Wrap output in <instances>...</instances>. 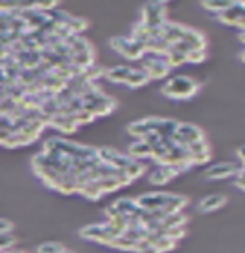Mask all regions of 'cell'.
I'll return each instance as SVG.
<instances>
[{"label":"cell","instance_id":"6da1fadb","mask_svg":"<svg viewBox=\"0 0 245 253\" xmlns=\"http://www.w3.org/2000/svg\"><path fill=\"white\" fill-rule=\"evenodd\" d=\"M160 91H162L164 97L173 98V100H187V98H193L200 91V82L194 81L193 77L189 75H176L171 77L162 86Z\"/></svg>","mask_w":245,"mask_h":253},{"label":"cell","instance_id":"7a4b0ae2","mask_svg":"<svg viewBox=\"0 0 245 253\" xmlns=\"http://www.w3.org/2000/svg\"><path fill=\"white\" fill-rule=\"evenodd\" d=\"M167 4L166 2H147L143 4L140 13V24L147 28H162V24L167 22Z\"/></svg>","mask_w":245,"mask_h":253},{"label":"cell","instance_id":"3957f363","mask_svg":"<svg viewBox=\"0 0 245 253\" xmlns=\"http://www.w3.org/2000/svg\"><path fill=\"white\" fill-rule=\"evenodd\" d=\"M109 46L118 55L129 58V60H142L145 55L143 44L133 41L131 37H113V39H109Z\"/></svg>","mask_w":245,"mask_h":253},{"label":"cell","instance_id":"277c9868","mask_svg":"<svg viewBox=\"0 0 245 253\" xmlns=\"http://www.w3.org/2000/svg\"><path fill=\"white\" fill-rule=\"evenodd\" d=\"M80 237L86 239V241L98 242V244H104V246H109L111 241L114 237H120L116 231H113L107 226V222H95V224H87L80 230Z\"/></svg>","mask_w":245,"mask_h":253},{"label":"cell","instance_id":"5b68a950","mask_svg":"<svg viewBox=\"0 0 245 253\" xmlns=\"http://www.w3.org/2000/svg\"><path fill=\"white\" fill-rule=\"evenodd\" d=\"M207 46H209V42H207V37L204 31H200L196 28H189L185 29V33H183L182 41L175 44V49L180 53H189V51H194V49H202V51H207Z\"/></svg>","mask_w":245,"mask_h":253},{"label":"cell","instance_id":"8992f818","mask_svg":"<svg viewBox=\"0 0 245 253\" xmlns=\"http://www.w3.org/2000/svg\"><path fill=\"white\" fill-rule=\"evenodd\" d=\"M202 138H206V133L200 126L191 124V122H178L175 135L171 137V140L180 148H187L189 144L198 142Z\"/></svg>","mask_w":245,"mask_h":253},{"label":"cell","instance_id":"52a82bcc","mask_svg":"<svg viewBox=\"0 0 245 253\" xmlns=\"http://www.w3.org/2000/svg\"><path fill=\"white\" fill-rule=\"evenodd\" d=\"M97 159L100 161V164L111 168L114 171H124L129 166V162L133 161L126 153L114 150V148H97Z\"/></svg>","mask_w":245,"mask_h":253},{"label":"cell","instance_id":"ba28073f","mask_svg":"<svg viewBox=\"0 0 245 253\" xmlns=\"http://www.w3.org/2000/svg\"><path fill=\"white\" fill-rule=\"evenodd\" d=\"M142 69L147 73L151 81H162V79L169 77V71H171L162 55H143Z\"/></svg>","mask_w":245,"mask_h":253},{"label":"cell","instance_id":"9c48e42d","mask_svg":"<svg viewBox=\"0 0 245 253\" xmlns=\"http://www.w3.org/2000/svg\"><path fill=\"white\" fill-rule=\"evenodd\" d=\"M171 199V193L167 191H149L137 197V204L143 211H162Z\"/></svg>","mask_w":245,"mask_h":253},{"label":"cell","instance_id":"30bf717a","mask_svg":"<svg viewBox=\"0 0 245 253\" xmlns=\"http://www.w3.org/2000/svg\"><path fill=\"white\" fill-rule=\"evenodd\" d=\"M244 0H233V6L222 11L218 15V22L223 26H231V28H238L240 31L244 29Z\"/></svg>","mask_w":245,"mask_h":253},{"label":"cell","instance_id":"8fae6325","mask_svg":"<svg viewBox=\"0 0 245 253\" xmlns=\"http://www.w3.org/2000/svg\"><path fill=\"white\" fill-rule=\"evenodd\" d=\"M160 121H162V117H145V119L135 121L127 126V133L137 138V140H143L147 135L156 131Z\"/></svg>","mask_w":245,"mask_h":253},{"label":"cell","instance_id":"7c38bea8","mask_svg":"<svg viewBox=\"0 0 245 253\" xmlns=\"http://www.w3.org/2000/svg\"><path fill=\"white\" fill-rule=\"evenodd\" d=\"M185 29H187V26H183V24L167 20V22H164L162 28H160V39L166 42L169 47H173L175 44H178V42L182 41Z\"/></svg>","mask_w":245,"mask_h":253},{"label":"cell","instance_id":"4fadbf2b","mask_svg":"<svg viewBox=\"0 0 245 253\" xmlns=\"http://www.w3.org/2000/svg\"><path fill=\"white\" fill-rule=\"evenodd\" d=\"M240 168L244 166H240L236 162H218V164H212L211 168H207L206 178L207 180H223V178L234 177Z\"/></svg>","mask_w":245,"mask_h":253},{"label":"cell","instance_id":"5bb4252c","mask_svg":"<svg viewBox=\"0 0 245 253\" xmlns=\"http://www.w3.org/2000/svg\"><path fill=\"white\" fill-rule=\"evenodd\" d=\"M180 175L176 168L173 166H156L153 171L149 173V182L153 186H166L169 184L173 178H176Z\"/></svg>","mask_w":245,"mask_h":253},{"label":"cell","instance_id":"9a60e30c","mask_svg":"<svg viewBox=\"0 0 245 253\" xmlns=\"http://www.w3.org/2000/svg\"><path fill=\"white\" fill-rule=\"evenodd\" d=\"M47 126L55 127V129H58L60 133H66V135H71V133H74L78 129L73 115H62V113H60V115L49 117V119H47Z\"/></svg>","mask_w":245,"mask_h":253},{"label":"cell","instance_id":"2e32d148","mask_svg":"<svg viewBox=\"0 0 245 253\" xmlns=\"http://www.w3.org/2000/svg\"><path fill=\"white\" fill-rule=\"evenodd\" d=\"M227 204V197L223 195V193H212V195H207L204 197L202 201L196 204V210L200 213H212L223 208Z\"/></svg>","mask_w":245,"mask_h":253},{"label":"cell","instance_id":"e0dca14e","mask_svg":"<svg viewBox=\"0 0 245 253\" xmlns=\"http://www.w3.org/2000/svg\"><path fill=\"white\" fill-rule=\"evenodd\" d=\"M131 69L133 68H129V66H113V68L104 69V79H107L113 84H126Z\"/></svg>","mask_w":245,"mask_h":253},{"label":"cell","instance_id":"ac0fdd59","mask_svg":"<svg viewBox=\"0 0 245 253\" xmlns=\"http://www.w3.org/2000/svg\"><path fill=\"white\" fill-rule=\"evenodd\" d=\"M111 204H113V208L116 210L120 217H131L140 210L137 204V199H131V197H122V199L111 202Z\"/></svg>","mask_w":245,"mask_h":253},{"label":"cell","instance_id":"d6986e66","mask_svg":"<svg viewBox=\"0 0 245 253\" xmlns=\"http://www.w3.org/2000/svg\"><path fill=\"white\" fill-rule=\"evenodd\" d=\"M129 159L133 161H142V159H151V146L143 140H135V142L129 144L126 153Z\"/></svg>","mask_w":245,"mask_h":253},{"label":"cell","instance_id":"ffe728a7","mask_svg":"<svg viewBox=\"0 0 245 253\" xmlns=\"http://www.w3.org/2000/svg\"><path fill=\"white\" fill-rule=\"evenodd\" d=\"M78 182H76V177L71 175V173H66V175H60L55 190L60 191L62 195H73V193H78Z\"/></svg>","mask_w":245,"mask_h":253},{"label":"cell","instance_id":"44dd1931","mask_svg":"<svg viewBox=\"0 0 245 253\" xmlns=\"http://www.w3.org/2000/svg\"><path fill=\"white\" fill-rule=\"evenodd\" d=\"M189 222V217L185 213H173V215H166L160 220V230H171V228H185Z\"/></svg>","mask_w":245,"mask_h":253},{"label":"cell","instance_id":"7402d4cb","mask_svg":"<svg viewBox=\"0 0 245 253\" xmlns=\"http://www.w3.org/2000/svg\"><path fill=\"white\" fill-rule=\"evenodd\" d=\"M189 204V197L178 195V193H171V199L167 202V206L162 210L164 215H173V213H182L183 208Z\"/></svg>","mask_w":245,"mask_h":253},{"label":"cell","instance_id":"603a6c76","mask_svg":"<svg viewBox=\"0 0 245 253\" xmlns=\"http://www.w3.org/2000/svg\"><path fill=\"white\" fill-rule=\"evenodd\" d=\"M149 82H151V79H149V75L142 68H133L131 73H129V79H127V82H126V86L131 87V89H138V87H142V86H147Z\"/></svg>","mask_w":245,"mask_h":253},{"label":"cell","instance_id":"cb8c5ba5","mask_svg":"<svg viewBox=\"0 0 245 253\" xmlns=\"http://www.w3.org/2000/svg\"><path fill=\"white\" fill-rule=\"evenodd\" d=\"M147 242H135L131 239H126L124 235L120 237H114L109 248H114V250H122V252H138L142 246H145Z\"/></svg>","mask_w":245,"mask_h":253},{"label":"cell","instance_id":"d4e9b609","mask_svg":"<svg viewBox=\"0 0 245 253\" xmlns=\"http://www.w3.org/2000/svg\"><path fill=\"white\" fill-rule=\"evenodd\" d=\"M78 193L84 197V199H87V201H98V199L104 195L97 180H91V182H86V184H82L78 188Z\"/></svg>","mask_w":245,"mask_h":253},{"label":"cell","instance_id":"484cf974","mask_svg":"<svg viewBox=\"0 0 245 253\" xmlns=\"http://www.w3.org/2000/svg\"><path fill=\"white\" fill-rule=\"evenodd\" d=\"M124 173H126V177L133 182V180H137V178L143 177L147 173V166H145L143 161H131L129 166L124 169Z\"/></svg>","mask_w":245,"mask_h":253},{"label":"cell","instance_id":"4316f807","mask_svg":"<svg viewBox=\"0 0 245 253\" xmlns=\"http://www.w3.org/2000/svg\"><path fill=\"white\" fill-rule=\"evenodd\" d=\"M176 126H178V121H173V119H162L154 133H156L160 138H171L173 135H175Z\"/></svg>","mask_w":245,"mask_h":253},{"label":"cell","instance_id":"83f0119b","mask_svg":"<svg viewBox=\"0 0 245 253\" xmlns=\"http://www.w3.org/2000/svg\"><path fill=\"white\" fill-rule=\"evenodd\" d=\"M200 6L204 7V9H207V11L220 15L222 11H225V9H229V7L233 6V0H209V2L206 0Z\"/></svg>","mask_w":245,"mask_h":253},{"label":"cell","instance_id":"f1b7e54d","mask_svg":"<svg viewBox=\"0 0 245 253\" xmlns=\"http://www.w3.org/2000/svg\"><path fill=\"white\" fill-rule=\"evenodd\" d=\"M97 182H98V186H100V190H102L104 195H105V193H114V191H118L120 188H122L116 175H109V177L98 178Z\"/></svg>","mask_w":245,"mask_h":253},{"label":"cell","instance_id":"f546056e","mask_svg":"<svg viewBox=\"0 0 245 253\" xmlns=\"http://www.w3.org/2000/svg\"><path fill=\"white\" fill-rule=\"evenodd\" d=\"M164 58H166V62L169 68H180V66H183L185 64V55L180 51H176L175 47H169V51L164 55Z\"/></svg>","mask_w":245,"mask_h":253},{"label":"cell","instance_id":"4dcf8cb0","mask_svg":"<svg viewBox=\"0 0 245 253\" xmlns=\"http://www.w3.org/2000/svg\"><path fill=\"white\" fill-rule=\"evenodd\" d=\"M185 150H187L189 157H194V155H204V153H211V146L207 142V138H202L198 142L189 144Z\"/></svg>","mask_w":245,"mask_h":253},{"label":"cell","instance_id":"1f68e13d","mask_svg":"<svg viewBox=\"0 0 245 253\" xmlns=\"http://www.w3.org/2000/svg\"><path fill=\"white\" fill-rule=\"evenodd\" d=\"M64 248L66 246H64L62 242L49 241V242H42V244L36 248V253H60Z\"/></svg>","mask_w":245,"mask_h":253},{"label":"cell","instance_id":"d6a6232c","mask_svg":"<svg viewBox=\"0 0 245 253\" xmlns=\"http://www.w3.org/2000/svg\"><path fill=\"white\" fill-rule=\"evenodd\" d=\"M207 60V51L194 49V51L185 53V64H202Z\"/></svg>","mask_w":245,"mask_h":253},{"label":"cell","instance_id":"836d02e7","mask_svg":"<svg viewBox=\"0 0 245 253\" xmlns=\"http://www.w3.org/2000/svg\"><path fill=\"white\" fill-rule=\"evenodd\" d=\"M18 239L13 233H0V252H6L17 246Z\"/></svg>","mask_w":245,"mask_h":253},{"label":"cell","instance_id":"e575fe53","mask_svg":"<svg viewBox=\"0 0 245 253\" xmlns=\"http://www.w3.org/2000/svg\"><path fill=\"white\" fill-rule=\"evenodd\" d=\"M162 233H164L167 239H171L173 242L178 244V241H182L183 237L187 235V230H185V228H171V230H164Z\"/></svg>","mask_w":245,"mask_h":253},{"label":"cell","instance_id":"d590c367","mask_svg":"<svg viewBox=\"0 0 245 253\" xmlns=\"http://www.w3.org/2000/svg\"><path fill=\"white\" fill-rule=\"evenodd\" d=\"M73 119H74V122H76V126H86V124H91V122L95 121V117H93L91 113H89V111H86V110L74 113Z\"/></svg>","mask_w":245,"mask_h":253},{"label":"cell","instance_id":"8d00e7d4","mask_svg":"<svg viewBox=\"0 0 245 253\" xmlns=\"http://www.w3.org/2000/svg\"><path fill=\"white\" fill-rule=\"evenodd\" d=\"M211 157H212V151L211 153H204V155L189 157V159H191V164H193V166H202V164H207V162L211 161Z\"/></svg>","mask_w":245,"mask_h":253},{"label":"cell","instance_id":"74e56055","mask_svg":"<svg viewBox=\"0 0 245 253\" xmlns=\"http://www.w3.org/2000/svg\"><path fill=\"white\" fill-rule=\"evenodd\" d=\"M234 186H236V190L244 191L245 190V178H244V168H240L236 175H234Z\"/></svg>","mask_w":245,"mask_h":253},{"label":"cell","instance_id":"f35d334b","mask_svg":"<svg viewBox=\"0 0 245 253\" xmlns=\"http://www.w3.org/2000/svg\"><path fill=\"white\" fill-rule=\"evenodd\" d=\"M0 233H13V222L0 217Z\"/></svg>","mask_w":245,"mask_h":253},{"label":"cell","instance_id":"ab89813d","mask_svg":"<svg viewBox=\"0 0 245 253\" xmlns=\"http://www.w3.org/2000/svg\"><path fill=\"white\" fill-rule=\"evenodd\" d=\"M135 253H160V252L154 246H151V244H145V246H142L138 252H135Z\"/></svg>","mask_w":245,"mask_h":253},{"label":"cell","instance_id":"60d3db41","mask_svg":"<svg viewBox=\"0 0 245 253\" xmlns=\"http://www.w3.org/2000/svg\"><path fill=\"white\" fill-rule=\"evenodd\" d=\"M236 159H238V162H242V166H244V161H245V150H244V146L236 148Z\"/></svg>","mask_w":245,"mask_h":253},{"label":"cell","instance_id":"b9f144b4","mask_svg":"<svg viewBox=\"0 0 245 253\" xmlns=\"http://www.w3.org/2000/svg\"><path fill=\"white\" fill-rule=\"evenodd\" d=\"M0 253H28L24 250H17V248H11V250H6V252H0Z\"/></svg>","mask_w":245,"mask_h":253},{"label":"cell","instance_id":"7bdbcfd3","mask_svg":"<svg viewBox=\"0 0 245 253\" xmlns=\"http://www.w3.org/2000/svg\"><path fill=\"white\" fill-rule=\"evenodd\" d=\"M238 41L242 42V44H244V42H245V35H244V29H242V31H240V33H238Z\"/></svg>","mask_w":245,"mask_h":253},{"label":"cell","instance_id":"ee69618b","mask_svg":"<svg viewBox=\"0 0 245 253\" xmlns=\"http://www.w3.org/2000/svg\"><path fill=\"white\" fill-rule=\"evenodd\" d=\"M60 253H74V252H73V250H69V248H64V250Z\"/></svg>","mask_w":245,"mask_h":253}]
</instances>
